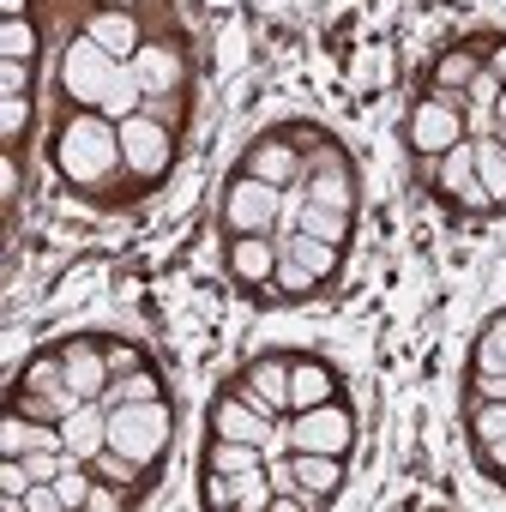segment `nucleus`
Listing matches in <instances>:
<instances>
[{
    "label": "nucleus",
    "instance_id": "39",
    "mask_svg": "<svg viewBox=\"0 0 506 512\" xmlns=\"http://www.w3.org/2000/svg\"><path fill=\"white\" fill-rule=\"evenodd\" d=\"M488 73H494V79L506 85V43H500V49H488Z\"/></svg>",
    "mask_w": 506,
    "mask_h": 512
},
{
    "label": "nucleus",
    "instance_id": "11",
    "mask_svg": "<svg viewBox=\"0 0 506 512\" xmlns=\"http://www.w3.org/2000/svg\"><path fill=\"white\" fill-rule=\"evenodd\" d=\"M61 380H67L73 398H103V386H109L115 374H109V356H103L97 344H67V350H61Z\"/></svg>",
    "mask_w": 506,
    "mask_h": 512
},
{
    "label": "nucleus",
    "instance_id": "5",
    "mask_svg": "<svg viewBox=\"0 0 506 512\" xmlns=\"http://www.w3.org/2000/svg\"><path fill=\"white\" fill-rule=\"evenodd\" d=\"M169 157H175V139H169V127L157 121V115H127L121 121V163H127V175H139V181H157L163 169H169Z\"/></svg>",
    "mask_w": 506,
    "mask_h": 512
},
{
    "label": "nucleus",
    "instance_id": "33",
    "mask_svg": "<svg viewBox=\"0 0 506 512\" xmlns=\"http://www.w3.org/2000/svg\"><path fill=\"white\" fill-rule=\"evenodd\" d=\"M205 506H211V512L235 506V476H229V470H205Z\"/></svg>",
    "mask_w": 506,
    "mask_h": 512
},
{
    "label": "nucleus",
    "instance_id": "21",
    "mask_svg": "<svg viewBox=\"0 0 506 512\" xmlns=\"http://www.w3.org/2000/svg\"><path fill=\"white\" fill-rule=\"evenodd\" d=\"M139 97H145L139 73H133V67H115V79H109V91H103V115H109V121H127V115L145 109Z\"/></svg>",
    "mask_w": 506,
    "mask_h": 512
},
{
    "label": "nucleus",
    "instance_id": "28",
    "mask_svg": "<svg viewBox=\"0 0 506 512\" xmlns=\"http://www.w3.org/2000/svg\"><path fill=\"white\" fill-rule=\"evenodd\" d=\"M0 61H37V25L31 19L0 25Z\"/></svg>",
    "mask_w": 506,
    "mask_h": 512
},
{
    "label": "nucleus",
    "instance_id": "17",
    "mask_svg": "<svg viewBox=\"0 0 506 512\" xmlns=\"http://www.w3.org/2000/svg\"><path fill=\"white\" fill-rule=\"evenodd\" d=\"M332 398H338L332 368H320V362H290V410H314V404H332Z\"/></svg>",
    "mask_w": 506,
    "mask_h": 512
},
{
    "label": "nucleus",
    "instance_id": "29",
    "mask_svg": "<svg viewBox=\"0 0 506 512\" xmlns=\"http://www.w3.org/2000/svg\"><path fill=\"white\" fill-rule=\"evenodd\" d=\"M31 133V97H0V139L19 145Z\"/></svg>",
    "mask_w": 506,
    "mask_h": 512
},
{
    "label": "nucleus",
    "instance_id": "3",
    "mask_svg": "<svg viewBox=\"0 0 506 512\" xmlns=\"http://www.w3.org/2000/svg\"><path fill=\"white\" fill-rule=\"evenodd\" d=\"M278 217H284V187L278 181H260L247 169L229 181V193H223L229 235H278Z\"/></svg>",
    "mask_w": 506,
    "mask_h": 512
},
{
    "label": "nucleus",
    "instance_id": "22",
    "mask_svg": "<svg viewBox=\"0 0 506 512\" xmlns=\"http://www.w3.org/2000/svg\"><path fill=\"white\" fill-rule=\"evenodd\" d=\"M296 229H308V235H320V241L344 247V241H350V211H338V205H314V199H308Z\"/></svg>",
    "mask_w": 506,
    "mask_h": 512
},
{
    "label": "nucleus",
    "instance_id": "31",
    "mask_svg": "<svg viewBox=\"0 0 506 512\" xmlns=\"http://www.w3.org/2000/svg\"><path fill=\"white\" fill-rule=\"evenodd\" d=\"M55 494H61V506H67V512H79V506L91 500V476H85V464H79V458L55 476Z\"/></svg>",
    "mask_w": 506,
    "mask_h": 512
},
{
    "label": "nucleus",
    "instance_id": "24",
    "mask_svg": "<svg viewBox=\"0 0 506 512\" xmlns=\"http://www.w3.org/2000/svg\"><path fill=\"white\" fill-rule=\"evenodd\" d=\"M139 398H163V386H157V374H151V368L115 374V380L103 386V404H139Z\"/></svg>",
    "mask_w": 506,
    "mask_h": 512
},
{
    "label": "nucleus",
    "instance_id": "14",
    "mask_svg": "<svg viewBox=\"0 0 506 512\" xmlns=\"http://www.w3.org/2000/svg\"><path fill=\"white\" fill-rule=\"evenodd\" d=\"M247 175L290 187V181H302V157H296L284 139H253V151H247Z\"/></svg>",
    "mask_w": 506,
    "mask_h": 512
},
{
    "label": "nucleus",
    "instance_id": "12",
    "mask_svg": "<svg viewBox=\"0 0 506 512\" xmlns=\"http://www.w3.org/2000/svg\"><path fill=\"white\" fill-rule=\"evenodd\" d=\"M308 199H314V205L356 211V175L344 169V157H338V151H320V163L308 169Z\"/></svg>",
    "mask_w": 506,
    "mask_h": 512
},
{
    "label": "nucleus",
    "instance_id": "19",
    "mask_svg": "<svg viewBox=\"0 0 506 512\" xmlns=\"http://www.w3.org/2000/svg\"><path fill=\"white\" fill-rule=\"evenodd\" d=\"M488 67V55H476V49H452V55H440L434 61V97H446L452 103V91H470V79Z\"/></svg>",
    "mask_w": 506,
    "mask_h": 512
},
{
    "label": "nucleus",
    "instance_id": "16",
    "mask_svg": "<svg viewBox=\"0 0 506 512\" xmlns=\"http://www.w3.org/2000/svg\"><path fill=\"white\" fill-rule=\"evenodd\" d=\"M85 37H97V43H103V49H109L115 61H121V55L133 61V55L145 49V43H139V25H133V13H121V7H109V13H97V19L85 25Z\"/></svg>",
    "mask_w": 506,
    "mask_h": 512
},
{
    "label": "nucleus",
    "instance_id": "27",
    "mask_svg": "<svg viewBox=\"0 0 506 512\" xmlns=\"http://www.w3.org/2000/svg\"><path fill=\"white\" fill-rule=\"evenodd\" d=\"M272 476H266V464L260 470H241L235 476V506H247V512H272Z\"/></svg>",
    "mask_w": 506,
    "mask_h": 512
},
{
    "label": "nucleus",
    "instance_id": "10",
    "mask_svg": "<svg viewBox=\"0 0 506 512\" xmlns=\"http://www.w3.org/2000/svg\"><path fill=\"white\" fill-rule=\"evenodd\" d=\"M278 260H284L278 235H235L229 241V272H235V284H272Z\"/></svg>",
    "mask_w": 506,
    "mask_h": 512
},
{
    "label": "nucleus",
    "instance_id": "8",
    "mask_svg": "<svg viewBox=\"0 0 506 512\" xmlns=\"http://www.w3.org/2000/svg\"><path fill=\"white\" fill-rule=\"evenodd\" d=\"M247 404H260V410H272V416H284L290 410V362H278V356H260V362H247V374H241V386H235Z\"/></svg>",
    "mask_w": 506,
    "mask_h": 512
},
{
    "label": "nucleus",
    "instance_id": "20",
    "mask_svg": "<svg viewBox=\"0 0 506 512\" xmlns=\"http://www.w3.org/2000/svg\"><path fill=\"white\" fill-rule=\"evenodd\" d=\"M278 247L290 253V260H302L314 278H332V272H338V247H332V241H320V235H308V229H296V235H278Z\"/></svg>",
    "mask_w": 506,
    "mask_h": 512
},
{
    "label": "nucleus",
    "instance_id": "18",
    "mask_svg": "<svg viewBox=\"0 0 506 512\" xmlns=\"http://www.w3.org/2000/svg\"><path fill=\"white\" fill-rule=\"evenodd\" d=\"M127 67L139 73V85H145V91H175V79H181V55H175L169 43H145Z\"/></svg>",
    "mask_w": 506,
    "mask_h": 512
},
{
    "label": "nucleus",
    "instance_id": "30",
    "mask_svg": "<svg viewBox=\"0 0 506 512\" xmlns=\"http://www.w3.org/2000/svg\"><path fill=\"white\" fill-rule=\"evenodd\" d=\"M314 284H320V278H314L302 260H290V253H284V260H278V272H272V290H278V296H308Z\"/></svg>",
    "mask_w": 506,
    "mask_h": 512
},
{
    "label": "nucleus",
    "instance_id": "38",
    "mask_svg": "<svg viewBox=\"0 0 506 512\" xmlns=\"http://www.w3.org/2000/svg\"><path fill=\"white\" fill-rule=\"evenodd\" d=\"M476 398H506V374H476Z\"/></svg>",
    "mask_w": 506,
    "mask_h": 512
},
{
    "label": "nucleus",
    "instance_id": "42",
    "mask_svg": "<svg viewBox=\"0 0 506 512\" xmlns=\"http://www.w3.org/2000/svg\"><path fill=\"white\" fill-rule=\"evenodd\" d=\"M109 7H133V0H109Z\"/></svg>",
    "mask_w": 506,
    "mask_h": 512
},
{
    "label": "nucleus",
    "instance_id": "23",
    "mask_svg": "<svg viewBox=\"0 0 506 512\" xmlns=\"http://www.w3.org/2000/svg\"><path fill=\"white\" fill-rule=\"evenodd\" d=\"M476 181L488 187L494 205H506V145L500 139H476Z\"/></svg>",
    "mask_w": 506,
    "mask_h": 512
},
{
    "label": "nucleus",
    "instance_id": "43",
    "mask_svg": "<svg viewBox=\"0 0 506 512\" xmlns=\"http://www.w3.org/2000/svg\"><path fill=\"white\" fill-rule=\"evenodd\" d=\"M500 145H506V121H500Z\"/></svg>",
    "mask_w": 506,
    "mask_h": 512
},
{
    "label": "nucleus",
    "instance_id": "41",
    "mask_svg": "<svg viewBox=\"0 0 506 512\" xmlns=\"http://www.w3.org/2000/svg\"><path fill=\"white\" fill-rule=\"evenodd\" d=\"M494 115H500V121H506V85H500V97H494Z\"/></svg>",
    "mask_w": 506,
    "mask_h": 512
},
{
    "label": "nucleus",
    "instance_id": "13",
    "mask_svg": "<svg viewBox=\"0 0 506 512\" xmlns=\"http://www.w3.org/2000/svg\"><path fill=\"white\" fill-rule=\"evenodd\" d=\"M422 163H428L422 175H428L440 193H452V199L476 181V145H470V139H458V145H446L440 157H422Z\"/></svg>",
    "mask_w": 506,
    "mask_h": 512
},
{
    "label": "nucleus",
    "instance_id": "36",
    "mask_svg": "<svg viewBox=\"0 0 506 512\" xmlns=\"http://www.w3.org/2000/svg\"><path fill=\"white\" fill-rule=\"evenodd\" d=\"M103 356H109V374H133V368H145L139 344H115V350H103Z\"/></svg>",
    "mask_w": 506,
    "mask_h": 512
},
{
    "label": "nucleus",
    "instance_id": "37",
    "mask_svg": "<svg viewBox=\"0 0 506 512\" xmlns=\"http://www.w3.org/2000/svg\"><path fill=\"white\" fill-rule=\"evenodd\" d=\"M115 506H127V494H109V488H97V482H91V500H85V512H115Z\"/></svg>",
    "mask_w": 506,
    "mask_h": 512
},
{
    "label": "nucleus",
    "instance_id": "9",
    "mask_svg": "<svg viewBox=\"0 0 506 512\" xmlns=\"http://www.w3.org/2000/svg\"><path fill=\"white\" fill-rule=\"evenodd\" d=\"M61 440H67V452H73L79 464H91V458L109 446V404H103V398H85L73 416H61Z\"/></svg>",
    "mask_w": 506,
    "mask_h": 512
},
{
    "label": "nucleus",
    "instance_id": "15",
    "mask_svg": "<svg viewBox=\"0 0 506 512\" xmlns=\"http://www.w3.org/2000/svg\"><path fill=\"white\" fill-rule=\"evenodd\" d=\"M290 464H296V482L320 500H332L344 488V458L338 452H290Z\"/></svg>",
    "mask_w": 506,
    "mask_h": 512
},
{
    "label": "nucleus",
    "instance_id": "34",
    "mask_svg": "<svg viewBox=\"0 0 506 512\" xmlns=\"http://www.w3.org/2000/svg\"><path fill=\"white\" fill-rule=\"evenodd\" d=\"M476 458H482V470H488V476H500V482H506V434L476 440Z\"/></svg>",
    "mask_w": 506,
    "mask_h": 512
},
{
    "label": "nucleus",
    "instance_id": "25",
    "mask_svg": "<svg viewBox=\"0 0 506 512\" xmlns=\"http://www.w3.org/2000/svg\"><path fill=\"white\" fill-rule=\"evenodd\" d=\"M260 464H266V452L253 446V440H211V470L241 476V470H260Z\"/></svg>",
    "mask_w": 506,
    "mask_h": 512
},
{
    "label": "nucleus",
    "instance_id": "35",
    "mask_svg": "<svg viewBox=\"0 0 506 512\" xmlns=\"http://www.w3.org/2000/svg\"><path fill=\"white\" fill-rule=\"evenodd\" d=\"M464 97H470V109H494V97H500V79L482 67V73L470 79V91H464Z\"/></svg>",
    "mask_w": 506,
    "mask_h": 512
},
{
    "label": "nucleus",
    "instance_id": "1",
    "mask_svg": "<svg viewBox=\"0 0 506 512\" xmlns=\"http://www.w3.org/2000/svg\"><path fill=\"white\" fill-rule=\"evenodd\" d=\"M55 163H61L67 181L97 187L103 175L121 169V121H109L103 109H79L55 139Z\"/></svg>",
    "mask_w": 506,
    "mask_h": 512
},
{
    "label": "nucleus",
    "instance_id": "40",
    "mask_svg": "<svg viewBox=\"0 0 506 512\" xmlns=\"http://www.w3.org/2000/svg\"><path fill=\"white\" fill-rule=\"evenodd\" d=\"M25 7H31V0H0V13H7V19H25Z\"/></svg>",
    "mask_w": 506,
    "mask_h": 512
},
{
    "label": "nucleus",
    "instance_id": "2",
    "mask_svg": "<svg viewBox=\"0 0 506 512\" xmlns=\"http://www.w3.org/2000/svg\"><path fill=\"white\" fill-rule=\"evenodd\" d=\"M109 446L151 470V464L163 458V446H169V410H163V398L109 404Z\"/></svg>",
    "mask_w": 506,
    "mask_h": 512
},
{
    "label": "nucleus",
    "instance_id": "32",
    "mask_svg": "<svg viewBox=\"0 0 506 512\" xmlns=\"http://www.w3.org/2000/svg\"><path fill=\"white\" fill-rule=\"evenodd\" d=\"M0 97H31V61H0Z\"/></svg>",
    "mask_w": 506,
    "mask_h": 512
},
{
    "label": "nucleus",
    "instance_id": "26",
    "mask_svg": "<svg viewBox=\"0 0 506 512\" xmlns=\"http://www.w3.org/2000/svg\"><path fill=\"white\" fill-rule=\"evenodd\" d=\"M476 374H506V314L482 326V338H476Z\"/></svg>",
    "mask_w": 506,
    "mask_h": 512
},
{
    "label": "nucleus",
    "instance_id": "6",
    "mask_svg": "<svg viewBox=\"0 0 506 512\" xmlns=\"http://www.w3.org/2000/svg\"><path fill=\"white\" fill-rule=\"evenodd\" d=\"M350 446H356V422H350V410L338 398L290 416V452H338L344 458Z\"/></svg>",
    "mask_w": 506,
    "mask_h": 512
},
{
    "label": "nucleus",
    "instance_id": "4",
    "mask_svg": "<svg viewBox=\"0 0 506 512\" xmlns=\"http://www.w3.org/2000/svg\"><path fill=\"white\" fill-rule=\"evenodd\" d=\"M115 67H121V61H115L97 37H73L67 55H61V91H67L73 103H85V109H103V91H109Z\"/></svg>",
    "mask_w": 506,
    "mask_h": 512
},
{
    "label": "nucleus",
    "instance_id": "7",
    "mask_svg": "<svg viewBox=\"0 0 506 512\" xmlns=\"http://www.w3.org/2000/svg\"><path fill=\"white\" fill-rule=\"evenodd\" d=\"M404 139H410V151H416V157H440L446 145H458V139H464V115H458L446 97H428V103H416V109H410Z\"/></svg>",
    "mask_w": 506,
    "mask_h": 512
}]
</instances>
